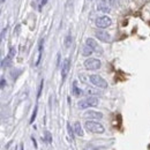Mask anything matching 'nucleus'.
Listing matches in <instances>:
<instances>
[{"label":"nucleus","mask_w":150,"mask_h":150,"mask_svg":"<svg viewBox=\"0 0 150 150\" xmlns=\"http://www.w3.org/2000/svg\"><path fill=\"white\" fill-rule=\"evenodd\" d=\"M99 104V99L97 97H93V96H89L87 98H83L81 100H79L77 103V106L79 109L81 110H86V109H89V108H95Z\"/></svg>","instance_id":"f257e3e1"},{"label":"nucleus","mask_w":150,"mask_h":150,"mask_svg":"<svg viewBox=\"0 0 150 150\" xmlns=\"http://www.w3.org/2000/svg\"><path fill=\"white\" fill-rule=\"evenodd\" d=\"M84 127L88 132L95 133V134H102L105 132V128L102 124H99L97 121H93V120H87L84 122Z\"/></svg>","instance_id":"f03ea898"},{"label":"nucleus","mask_w":150,"mask_h":150,"mask_svg":"<svg viewBox=\"0 0 150 150\" xmlns=\"http://www.w3.org/2000/svg\"><path fill=\"white\" fill-rule=\"evenodd\" d=\"M89 81L94 84L95 87L97 88H100V89H106L109 87L108 82L100 76V75H97V74H93L89 76Z\"/></svg>","instance_id":"7ed1b4c3"},{"label":"nucleus","mask_w":150,"mask_h":150,"mask_svg":"<svg viewBox=\"0 0 150 150\" xmlns=\"http://www.w3.org/2000/svg\"><path fill=\"white\" fill-rule=\"evenodd\" d=\"M100 66H102L100 60L96 59V58H88L84 61V67L88 71H97V69L100 68Z\"/></svg>","instance_id":"20e7f679"},{"label":"nucleus","mask_w":150,"mask_h":150,"mask_svg":"<svg viewBox=\"0 0 150 150\" xmlns=\"http://www.w3.org/2000/svg\"><path fill=\"white\" fill-rule=\"evenodd\" d=\"M112 24V20L110 16H100V18H98V19L96 20V25H97V28H99V29H105V28H109L110 25Z\"/></svg>","instance_id":"39448f33"},{"label":"nucleus","mask_w":150,"mask_h":150,"mask_svg":"<svg viewBox=\"0 0 150 150\" xmlns=\"http://www.w3.org/2000/svg\"><path fill=\"white\" fill-rule=\"evenodd\" d=\"M86 44H87L89 47H91L94 52H97V53H99V54H103V49L97 44V42L95 40L94 38H87V39H86Z\"/></svg>","instance_id":"423d86ee"},{"label":"nucleus","mask_w":150,"mask_h":150,"mask_svg":"<svg viewBox=\"0 0 150 150\" xmlns=\"http://www.w3.org/2000/svg\"><path fill=\"white\" fill-rule=\"evenodd\" d=\"M110 5H111V4H110L109 1L102 0V1H99L98 5H97V11L100 12V13H110V11H111V6H110Z\"/></svg>","instance_id":"0eeeda50"},{"label":"nucleus","mask_w":150,"mask_h":150,"mask_svg":"<svg viewBox=\"0 0 150 150\" xmlns=\"http://www.w3.org/2000/svg\"><path fill=\"white\" fill-rule=\"evenodd\" d=\"M95 36L98 38L99 40L104 42V43L111 42V36H110V34L106 33V31H104V30H97V31H95Z\"/></svg>","instance_id":"6e6552de"},{"label":"nucleus","mask_w":150,"mask_h":150,"mask_svg":"<svg viewBox=\"0 0 150 150\" xmlns=\"http://www.w3.org/2000/svg\"><path fill=\"white\" fill-rule=\"evenodd\" d=\"M69 69H71V60L68 58H66L62 61V65H61V77H62V80L66 79V76L68 74Z\"/></svg>","instance_id":"1a4fd4ad"},{"label":"nucleus","mask_w":150,"mask_h":150,"mask_svg":"<svg viewBox=\"0 0 150 150\" xmlns=\"http://www.w3.org/2000/svg\"><path fill=\"white\" fill-rule=\"evenodd\" d=\"M83 115H84V118H89V119H102L103 118V113L93 111V110H89V111L84 112Z\"/></svg>","instance_id":"9d476101"},{"label":"nucleus","mask_w":150,"mask_h":150,"mask_svg":"<svg viewBox=\"0 0 150 150\" xmlns=\"http://www.w3.org/2000/svg\"><path fill=\"white\" fill-rule=\"evenodd\" d=\"M73 129H74V133L77 135V136H80V137H82L83 135H84V132H83V128H82V126H81V124L79 122V121H76L74 124V127H73Z\"/></svg>","instance_id":"9b49d317"},{"label":"nucleus","mask_w":150,"mask_h":150,"mask_svg":"<svg viewBox=\"0 0 150 150\" xmlns=\"http://www.w3.org/2000/svg\"><path fill=\"white\" fill-rule=\"evenodd\" d=\"M93 52H94V51H93V49H91V47H89L87 44H86V45L83 46V49H82V54H83L84 57L91 56V54H93Z\"/></svg>","instance_id":"f8f14e48"},{"label":"nucleus","mask_w":150,"mask_h":150,"mask_svg":"<svg viewBox=\"0 0 150 150\" xmlns=\"http://www.w3.org/2000/svg\"><path fill=\"white\" fill-rule=\"evenodd\" d=\"M12 60H13V58L9 56H7L2 61H1V67L2 68H5V67H8L11 64H12Z\"/></svg>","instance_id":"ddd939ff"},{"label":"nucleus","mask_w":150,"mask_h":150,"mask_svg":"<svg viewBox=\"0 0 150 150\" xmlns=\"http://www.w3.org/2000/svg\"><path fill=\"white\" fill-rule=\"evenodd\" d=\"M73 94H74V96H76V97H80L81 95H82V90L77 87V84H76V82H74L73 83Z\"/></svg>","instance_id":"4468645a"},{"label":"nucleus","mask_w":150,"mask_h":150,"mask_svg":"<svg viewBox=\"0 0 150 150\" xmlns=\"http://www.w3.org/2000/svg\"><path fill=\"white\" fill-rule=\"evenodd\" d=\"M64 44H65V47H69V46L72 45V36H71V35H68V36L65 37Z\"/></svg>","instance_id":"2eb2a0df"},{"label":"nucleus","mask_w":150,"mask_h":150,"mask_svg":"<svg viewBox=\"0 0 150 150\" xmlns=\"http://www.w3.org/2000/svg\"><path fill=\"white\" fill-rule=\"evenodd\" d=\"M42 49H43V42H40V44H39V49H38V58H37V61H36V65H38L39 61H40V58H42Z\"/></svg>","instance_id":"dca6fc26"},{"label":"nucleus","mask_w":150,"mask_h":150,"mask_svg":"<svg viewBox=\"0 0 150 150\" xmlns=\"http://www.w3.org/2000/svg\"><path fill=\"white\" fill-rule=\"evenodd\" d=\"M83 150H98V148H96V147L93 146V144H87Z\"/></svg>","instance_id":"f3484780"},{"label":"nucleus","mask_w":150,"mask_h":150,"mask_svg":"<svg viewBox=\"0 0 150 150\" xmlns=\"http://www.w3.org/2000/svg\"><path fill=\"white\" fill-rule=\"evenodd\" d=\"M36 114H37V106L35 108V111H34V113H33V117H31V120H30V122H33V121L36 119Z\"/></svg>","instance_id":"a211bd4d"},{"label":"nucleus","mask_w":150,"mask_h":150,"mask_svg":"<svg viewBox=\"0 0 150 150\" xmlns=\"http://www.w3.org/2000/svg\"><path fill=\"white\" fill-rule=\"evenodd\" d=\"M67 129H68V133H69L71 137H73V131H72V128H71V125H69V122L67 124Z\"/></svg>","instance_id":"6ab92c4d"},{"label":"nucleus","mask_w":150,"mask_h":150,"mask_svg":"<svg viewBox=\"0 0 150 150\" xmlns=\"http://www.w3.org/2000/svg\"><path fill=\"white\" fill-rule=\"evenodd\" d=\"M5 84H6V81H5V79L2 77V79H1V89L5 88Z\"/></svg>","instance_id":"aec40b11"},{"label":"nucleus","mask_w":150,"mask_h":150,"mask_svg":"<svg viewBox=\"0 0 150 150\" xmlns=\"http://www.w3.org/2000/svg\"><path fill=\"white\" fill-rule=\"evenodd\" d=\"M45 135H46V139H47V141H49V142H51V137H50L51 135H50V133H49V132H45Z\"/></svg>","instance_id":"412c9836"},{"label":"nucleus","mask_w":150,"mask_h":150,"mask_svg":"<svg viewBox=\"0 0 150 150\" xmlns=\"http://www.w3.org/2000/svg\"><path fill=\"white\" fill-rule=\"evenodd\" d=\"M46 2H47V0H42V1H40V6H44Z\"/></svg>","instance_id":"4be33fe9"},{"label":"nucleus","mask_w":150,"mask_h":150,"mask_svg":"<svg viewBox=\"0 0 150 150\" xmlns=\"http://www.w3.org/2000/svg\"><path fill=\"white\" fill-rule=\"evenodd\" d=\"M5 1H6V0H1V4H4V2H5Z\"/></svg>","instance_id":"5701e85b"},{"label":"nucleus","mask_w":150,"mask_h":150,"mask_svg":"<svg viewBox=\"0 0 150 150\" xmlns=\"http://www.w3.org/2000/svg\"><path fill=\"white\" fill-rule=\"evenodd\" d=\"M20 150H23V147H22V146H21V148H20Z\"/></svg>","instance_id":"b1692460"},{"label":"nucleus","mask_w":150,"mask_h":150,"mask_svg":"<svg viewBox=\"0 0 150 150\" xmlns=\"http://www.w3.org/2000/svg\"><path fill=\"white\" fill-rule=\"evenodd\" d=\"M89 1H91V0H89Z\"/></svg>","instance_id":"393cba45"}]
</instances>
